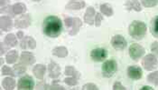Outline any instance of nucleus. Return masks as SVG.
<instances>
[{
	"mask_svg": "<svg viewBox=\"0 0 158 90\" xmlns=\"http://www.w3.org/2000/svg\"><path fill=\"white\" fill-rule=\"evenodd\" d=\"M62 31V22L61 20L54 16H47L43 23V32L44 34L52 38H58Z\"/></svg>",
	"mask_w": 158,
	"mask_h": 90,
	"instance_id": "1",
	"label": "nucleus"
},
{
	"mask_svg": "<svg viewBox=\"0 0 158 90\" xmlns=\"http://www.w3.org/2000/svg\"><path fill=\"white\" fill-rule=\"evenodd\" d=\"M147 32L146 25L140 20H134L128 26V34L135 40H142Z\"/></svg>",
	"mask_w": 158,
	"mask_h": 90,
	"instance_id": "2",
	"label": "nucleus"
},
{
	"mask_svg": "<svg viewBox=\"0 0 158 90\" xmlns=\"http://www.w3.org/2000/svg\"><path fill=\"white\" fill-rule=\"evenodd\" d=\"M64 23L65 26L69 29V35L70 36H75L79 33L80 28L82 26V21L79 17H64Z\"/></svg>",
	"mask_w": 158,
	"mask_h": 90,
	"instance_id": "3",
	"label": "nucleus"
},
{
	"mask_svg": "<svg viewBox=\"0 0 158 90\" xmlns=\"http://www.w3.org/2000/svg\"><path fill=\"white\" fill-rule=\"evenodd\" d=\"M118 70V63L114 59H109L102 65V75L105 77H111Z\"/></svg>",
	"mask_w": 158,
	"mask_h": 90,
	"instance_id": "4",
	"label": "nucleus"
},
{
	"mask_svg": "<svg viewBox=\"0 0 158 90\" xmlns=\"http://www.w3.org/2000/svg\"><path fill=\"white\" fill-rule=\"evenodd\" d=\"M142 65L146 71H153L158 67V59L154 54H148L144 56Z\"/></svg>",
	"mask_w": 158,
	"mask_h": 90,
	"instance_id": "5",
	"label": "nucleus"
},
{
	"mask_svg": "<svg viewBox=\"0 0 158 90\" xmlns=\"http://www.w3.org/2000/svg\"><path fill=\"white\" fill-rule=\"evenodd\" d=\"M128 52H129V56L131 57L132 60L138 61V60H140L144 56V55L146 53V50H145V48L141 45L136 44V43H133L129 47Z\"/></svg>",
	"mask_w": 158,
	"mask_h": 90,
	"instance_id": "6",
	"label": "nucleus"
},
{
	"mask_svg": "<svg viewBox=\"0 0 158 90\" xmlns=\"http://www.w3.org/2000/svg\"><path fill=\"white\" fill-rule=\"evenodd\" d=\"M35 88V82L30 76H24L20 77L17 83V89L32 90Z\"/></svg>",
	"mask_w": 158,
	"mask_h": 90,
	"instance_id": "7",
	"label": "nucleus"
},
{
	"mask_svg": "<svg viewBox=\"0 0 158 90\" xmlns=\"http://www.w3.org/2000/svg\"><path fill=\"white\" fill-rule=\"evenodd\" d=\"M111 46L116 50H124L127 47V40L121 35H115L111 38Z\"/></svg>",
	"mask_w": 158,
	"mask_h": 90,
	"instance_id": "8",
	"label": "nucleus"
},
{
	"mask_svg": "<svg viewBox=\"0 0 158 90\" xmlns=\"http://www.w3.org/2000/svg\"><path fill=\"white\" fill-rule=\"evenodd\" d=\"M32 23V18L29 14H24L18 18L15 19V26L16 28L22 29V28H27L28 26H31Z\"/></svg>",
	"mask_w": 158,
	"mask_h": 90,
	"instance_id": "9",
	"label": "nucleus"
},
{
	"mask_svg": "<svg viewBox=\"0 0 158 90\" xmlns=\"http://www.w3.org/2000/svg\"><path fill=\"white\" fill-rule=\"evenodd\" d=\"M107 56H108V51L102 47L95 48L90 52V57L95 62H102L107 58Z\"/></svg>",
	"mask_w": 158,
	"mask_h": 90,
	"instance_id": "10",
	"label": "nucleus"
},
{
	"mask_svg": "<svg viewBox=\"0 0 158 90\" xmlns=\"http://www.w3.org/2000/svg\"><path fill=\"white\" fill-rule=\"evenodd\" d=\"M127 77L132 80H139L143 76L142 68L138 65H130L127 69Z\"/></svg>",
	"mask_w": 158,
	"mask_h": 90,
	"instance_id": "11",
	"label": "nucleus"
},
{
	"mask_svg": "<svg viewBox=\"0 0 158 90\" xmlns=\"http://www.w3.org/2000/svg\"><path fill=\"white\" fill-rule=\"evenodd\" d=\"M14 26V22L12 18L8 16H2L0 17V27L2 31L8 32Z\"/></svg>",
	"mask_w": 158,
	"mask_h": 90,
	"instance_id": "12",
	"label": "nucleus"
},
{
	"mask_svg": "<svg viewBox=\"0 0 158 90\" xmlns=\"http://www.w3.org/2000/svg\"><path fill=\"white\" fill-rule=\"evenodd\" d=\"M49 77L52 79H56L61 75V66L54 61H51L48 65Z\"/></svg>",
	"mask_w": 158,
	"mask_h": 90,
	"instance_id": "13",
	"label": "nucleus"
},
{
	"mask_svg": "<svg viewBox=\"0 0 158 90\" xmlns=\"http://www.w3.org/2000/svg\"><path fill=\"white\" fill-rule=\"evenodd\" d=\"M35 56L31 52L24 51L22 52L20 56V63L25 65H32L35 63Z\"/></svg>",
	"mask_w": 158,
	"mask_h": 90,
	"instance_id": "14",
	"label": "nucleus"
},
{
	"mask_svg": "<svg viewBox=\"0 0 158 90\" xmlns=\"http://www.w3.org/2000/svg\"><path fill=\"white\" fill-rule=\"evenodd\" d=\"M20 47L22 49H35L36 47V42L32 37H24V38L21 40Z\"/></svg>",
	"mask_w": 158,
	"mask_h": 90,
	"instance_id": "15",
	"label": "nucleus"
},
{
	"mask_svg": "<svg viewBox=\"0 0 158 90\" xmlns=\"http://www.w3.org/2000/svg\"><path fill=\"white\" fill-rule=\"evenodd\" d=\"M95 16H96V11L94 7H89L86 9V12L84 14V22L89 26H92L93 24H95Z\"/></svg>",
	"mask_w": 158,
	"mask_h": 90,
	"instance_id": "16",
	"label": "nucleus"
},
{
	"mask_svg": "<svg viewBox=\"0 0 158 90\" xmlns=\"http://www.w3.org/2000/svg\"><path fill=\"white\" fill-rule=\"evenodd\" d=\"M125 7L127 8V11H132V10L135 12L142 11V7L138 0H127L125 3Z\"/></svg>",
	"mask_w": 158,
	"mask_h": 90,
	"instance_id": "17",
	"label": "nucleus"
},
{
	"mask_svg": "<svg viewBox=\"0 0 158 90\" xmlns=\"http://www.w3.org/2000/svg\"><path fill=\"white\" fill-rule=\"evenodd\" d=\"M86 4L84 1H79V0H73L67 3L65 6V8L68 10H80L85 7Z\"/></svg>",
	"mask_w": 158,
	"mask_h": 90,
	"instance_id": "18",
	"label": "nucleus"
},
{
	"mask_svg": "<svg viewBox=\"0 0 158 90\" xmlns=\"http://www.w3.org/2000/svg\"><path fill=\"white\" fill-rule=\"evenodd\" d=\"M45 73H46V66L44 65L37 64L33 68V74L38 79H41V80L44 79Z\"/></svg>",
	"mask_w": 158,
	"mask_h": 90,
	"instance_id": "19",
	"label": "nucleus"
},
{
	"mask_svg": "<svg viewBox=\"0 0 158 90\" xmlns=\"http://www.w3.org/2000/svg\"><path fill=\"white\" fill-rule=\"evenodd\" d=\"M2 87L4 89L13 90L15 88V80L13 77H6L2 81Z\"/></svg>",
	"mask_w": 158,
	"mask_h": 90,
	"instance_id": "20",
	"label": "nucleus"
},
{
	"mask_svg": "<svg viewBox=\"0 0 158 90\" xmlns=\"http://www.w3.org/2000/svg\"><path fill=\"white\" fill-rule=\"evenodd\" d=\"M18 59V52L16 50H10L6 53V61L7 64H15Z\"/></svg>",
	"mask_w": 158,
	"mask_h": 90,
	"instance_id": "21",
	"label": "nucleus"
},
{
	"mask_svg": "<svg viewBox=\"0 0 158 90\" xmlns=\"http://www.w3.org/2000/svg\"><path fill=\"white\" fill-rule=\"evenodd\" d=\"M52 55L57 57H66L68 56V49L65 47H57L52 49Z\"/></svg>",
	"mask_w": 158,
	"mask_h": 90,
	"instance_id": "22",
	"label": "nucleus"
},
{
	"mask_svg": "<svg viewBox=\"0 0 158 90\" xmlns=\"http://www.w3.org/2000/svg\"><path fill=\"white\" fill-rule=\"evenodd\" d=\"M4 42L9 47H14L17 45V38L14 34H8L6 36V38L4 39Z\"/></svg>",
	"mask_w": 158,
	"mask_h": 90,
	"instance_id": "23",
	"label": "nucleus"
},
{
	"mask_svg": "<svg viewBox=\"0 0 158 90\" xmlns=\"http://www.w3.org/2000/svg\"><path fill=\"white\" fill-rule=\"evenodd\" d=\"M64 75L69 76V77H76V78H80V77H81V73L78 72L73 65H67V66L65 67Z\"/></svg>",
	"mask_w": 158,
	"mask_h": 90,
	"instance_id": "24",
	"label": "nucleus"
},
{
	"mask_svg": "<svg viewBox=\"0 0 158 90\" xmlns=\"http://www.w3.org/2000/svg\"><path fill=\"white\" fill-rule=\"evenodd\" d=\"M99 9H100V12H101L102 15H105L107 16H111L114 14L113 8H112V7L110 6V4H102V5H100Z\"/></svg>",
	"mask_w": 158,
	"mask_h": 90,
	"instance_id": "25",
	"label": "nucleus"
},
{
	"mask_svg": "<svg viewBox=\"0 0 158 90\" xmlns=\"http://www.w3.org/2000/svg\"><path fill=\"white\" fill-rule=\"evenodd\" d=\"M13 11L15 15H22L26 11V6L24 3H16L13 6Z\"/></svg>",
	"mask_w": 158,
	"mask_h": 90,
	"instance_id": "26",
	"label": "nucleus"
},
{
	"mask_svg": "<svg viewBox=\"0 0 158 90\" xmlns=\"http://www.w3.org/2000/svg\"><path fill=\"white\" fill-rule=\"evenodd\" d=\"M14 71L15 74V77H20L22 75H24V73L26 72V66L25 65L19 63V64H15L14 65Z\"/></svg>",
	"mask_w": 158,
	"mask_h": 90,
	"instance_id": "27",
	"label": "nucleus"
},
{
	"mask_svg": "<svg viewBox=\"0 0 158 90\" xmlns=\"http://www.w3.org/2000/svg\"><path fill=\"white\" fill-rule=\"evenodd\" d=\"M150 29H151L152 35L156 38H158V16L152 20V22L150 24Z\"/></svg>",
	"mask_w": 158,
	"mask_h": 90,
	"instance_id": "28",
	"label": "nucleus"
},
{
	"mask_svg": "<svg viewBox=\"0 0 158 90\" xmlns=\"http://www.w3.org/2000/svg\"><path fill=\"white\" fill-rule=\"evenodd\" d=\"M146 80L148 83L158 87V71H154L152 73H150L147 77H146Z\"/></svg>",
	"mask_w": 158,
	"mask_h": 90,
	"instance_id": "29",
	"label": "nucleus"
},
{
	"mask_svg": "<svg viewBox=\"0 0 158 90\" xmlns=\"http://www.w3.org/2000/svg\"><path fill=\"white\" fill-rule=\"evenodd\" d=\"M1 75L2 76H9V77H15V71L11 67L7 66V65H3L2 69H1Z\"/></svg>",
	"mask_w": 158,
	"mask_h": 90,
	"instance_id": "30",
	"label": "nucleus"
},
{
	"mask_svg": "<svg viewBox=\"0 0 158 90\" xmlns=\"http://www.w3.org/2000/svg\"><path fill=\"white\" fill-rule=\"evenodd\" d=\"M1 14H6V16H14V11H13V6H6V7H1Z\"/></svg>",
	"mask_w": 158,
	"mask_h": 90,
	"instance_id": "31",
	"label": "nucleus"
},
{
	"mask_svg": "<svg viewBox=\"0 0 158 90\" xmlns=\"http://www.w3.org/2000/svg\"><path fill=\"white\" fill-rule=\"evenodd\" d=\"M145 7H154L158 5V0H140Z\"/></svg>",
	"mask_w": 158,
	"mask_h": 90,
	"instance_id": "32",
	"label": "nucleus"
},
{
	"mask_svg": "<svg viewBox=\"0 0 158 90\" xmlns=\"http://www.w3.org/2000/svg\"><path fill=\"white\" fill-rule=\"evenodd\" d=\"M64 83L66 84V85H68V86H77L78 85V78H76V77H66L65 79H64Z\"/></svg>",
	"mask_w": 158,
	"mask_h": 90,
	"instance_id": "33",
	"label": "nucleus"
},
{
	"mask_svg": "<svg viewBox=\"0 0 158 90\" xmlns=\"http://www.w3.org/2000/svg\"><path fill=\"white\" fill-rule=\"evenodd\" d=\"M102 20H103L102 14H100V12L99 13H96V16H95V26H97V27L100 26Z\"/></svg>",
	"mask_w": 158,
	"mask_h": 90,
	"instance_id": "34",
	"label": "nucleus"
},
{
	"mask_svg": "<svg viewBox=\"0 0 158 90\" xmlns=\"http://www.w3.org/2000/svg\"><path fill=\"white\" fill-rule=\"evenodd\" d=\"M151 51L156 57H158V41H155V42L152 43V45H151Z\"/></svg>",
	"mask_w": 158,
	"mask_h": 90,
	"instance_id": "35",
	"label": "nucleus"
},
{
	"mask_svg": "<svg viewBox=\"0 0 158 90\" xmlns=\"http://www.w3.org/2000/svg\"><path fill=\"white\" fill-rule=\"evenodd\" d=\"M82 89L83 90H98V87L93 84V83H89V84H86L82 87Z\"/></svg>",
	"mask_w": 158,
	"mask_h": 90,
	"instance_id": "36",
	"label": "nucleus"
},
{
	"mask_svg": "<svg viewBox=\"0 0 158 90\" xmlns=\"http://www.w3.org/2000/svg\"><path fill=\"white\" fill-rule=\"evenodd\" d=\"M46 89H51V90H63L64 88L61 87L60 85H56V84H52V85H46Z\"/></svg>",
	"mask_w": 158,
	"mask_h": 90,
	"instance_id": "37",
	"label": "nucleus"
},
{
	"mask_svg": "<svg viewBox=\"0 0 158 90\" xmlns=\"http://www.w3.org/2000/svg\"><path fill=\"white\" fill-rule=\"evenodd\" d=\"M113 90H127V88H126L123 85H122L121 83L119 82V81H117V82H115L114 83V85H113Z\"/></svg>",
	"mask_w": 158,
	"mask_h": 90,
	"instance_id": "38",
	"label": "nucleus"
},
{
	"mask_svg": "<svg viewBox=\"0 0 158 90\" xmlns=\"http://www.w3.org/2000/svg\"><path fill=\"white\" fill-rule=\"evenodd\" d=\"M8 49H9V47L7 45H6L5 42H2L0 45V54L1 55L6 54V52H8Z\"/></svg>",
	"mask_w": 158,
	"mask_h": 90,
	"instance_id": "39",
	"label": "nucleus"
},
{
	"mask_svg": "<svg viewBox=\"0 0 158 90\" xmlns=\"http://www.w3.org/2000/svg\"><path fill=\"white\" fill-rule=\"evenodd\" d=\"M46 85L47 84H45L44 82H40L38 85H36L35 88L36 89H46Z\"/></svg>",
	"mask_w": 158,
	"mask_h": 90,
	"instance_id": "40",
	"label": "nucleus"
},
{
	"mask_svg": "<svg viewBox=\"0 0 158 90\" xmlns=\"http://www.w3.org/2000/svg\"><path fill=\"white\" fill-rule=\"evenodd\" d=\"M9 3H10V0H0V6H1V7H4L8 6Z\"/></svg>",
	"mask_w": 158,
	"mask_h": 90,
	"instance_id": "41",
	"label": "nucleus"
},
{
	"mask_svg": "<svg viewBox=\"0 0 158 90\" xmlns=\"http://www.w3.org/2000/svg\"><path fill=\"white\" fill-rule=\"evenodd\" d=\"M16 38L18 39H20V40H22V39L24 38V32L23 31H18L17 33H16Z\"/></svg>",
	"mask_w": 158,
	"mask_h": 90,
	"instance_id": "42",
	"label": "nucleus"
},
{
	"mask_svg": "<svg viewBox=\"0 0 158 90\" xmlns=\"http://www.w3.org/2000/svg\"><path fill=\"white\" fill-rule=\"evenodd\" d=\"M142 90H153L154 88H151V87H148V86H144L142 88H141Z\"/></svg>",
	"mask_w": 158,
	"mask_h": 90,
	"instance_id": "43",
	"label": "nucleus"
},
{
	"mask_svg": "<svg viewBox=\"0 0 158 90\" xmlns=\"http://www.w3.org/2000/svg\"><path fill=\"white\" fill-rule=\"evenodd\" d=\"M3 63H4V59L1 58V65H3Z\"/></svg>",
	"mask_w": 158,
	"mask_h": 90,
	"instance_id": "44",
	"label": "nucleus"
},
{
	"mask_svg": "<svg viewBox=\"0 0 158 90\" xmlns=\"http://www.w3.org/2000/svg\"><path fill=\"white\" fill-rule=\"evenodd\" d=\"M33 1H35V2H39V1H41V0H33Z\"/></svg>",
	"mask_w": 158,
	"mask_h": 90,
	"instance_id": "45",
	"label": "nucleus"
}]
</instances>
